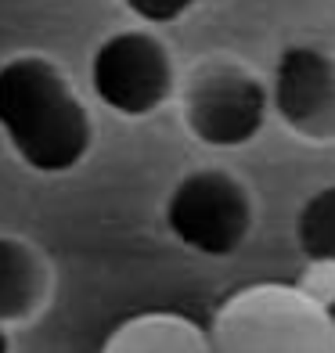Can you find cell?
<instances>
[{
	"mask_svg": "<svg viewBox=\"0 0 335 353\" xmlns=\"http://www.w3.org/2000/svg\"><path fill=\"white\" fill-rule=\"evenodd\" d=\"M54 288V270L43 249L22 234H0V325L19 328L43 314Z\"/></svg>",
	"mask_w": 335,
	"mask_h": 353,
	"instance_id": "52a82bcc",
	"label": "cell"
},
{
	"mask_svg": "<svg viewBox=\"0 0 335 353\" xmlns=\"http://www.w3.org/2000/svg\"><path fill=\"white\" fill-rule=\"evenodd\" d=\"M166 231L205 260H227L249 242L256 205L249 188L220 166L184 173L163 202Z\"/></svg>",
	"mask_w": 335,
	"mask_h": 353,
	"instance_id": "3957f363",
	"label": "cell"
},
{
	"mask_svg": "<svg viewBox=\"0 0 335 353\" xmlns=\"http://www.w3.org/2000/svg\"><path fill=\"white\" fill-rule=\"evenodd\" d=\"M270 116L267 83L231 61L199 69L184 87V126L205 148H245Z\"/></svg>",
	"mask_w": 335,
	"mask_h": 353,
	"instance_id": "5b68a950",
	"label": "cell"
},
{
	"mask_svg": "<svg viewBox=\"0 0 335 353\" xmlns=\"http://www.w3.org/2000/svg\"><path fill=\"white\" fill-rule=\"evenodd\" d=\"M87 79L94 98L123 119H145L159 112L177 83L166 43L148 29L108 33L94 47Z\"/></svg>",
	"mask_w": 335,
	"mask_h": 353,
	"instance_id": "277c9868",
	"label": "cell"
},
{
	"mask_svg": "<svg viewBox=\"0 0 335 353\" xmlns=\"http://www.w3.org/2000/svg\"><path fill=\"white\" fill-rule=\"evenodd\" d=\"M195 4L199 0H123V8L145 26H170V22L184 19Z\"/></svg>",
	"mask_w": 335,
	"mask_h": 353,
	"instance_id": "30bf717a",
	"label": "cell"
},
{
	"mask_svg": "<svg viewBox=\"0 0 335 353\" xmlns=\"http://www.w3.org/2000/svg\"><path fill=\"white\" fill-rule=\"evenodd\" d=\"M296 245L303 260L335 270V184L317 188L296 213Z\"/></svg>",
	"mask_w": 335,
	"mask_h": 353,
	"instance_id": "9c48e42d",
	"label": "cell"
},
{
	"mask_svg": "<svg viewBox=\"0 0 335 353\" xmlns=\"http://www.w3.org/2000/svg\"><path fill=\"white\" fill-rule=\"evenodd\" d=\"M0 137L26 170L61 176L87 163L98 130L58 61L26 51L0 61Z\"/></svg>",
	"mask_w": 335,
	"mask_h": 353,
	"instance_id": "6da1fadb",
	"label": "cell"
},
{
	"mask_svg": "<svg viewBox=\"0 0 335 353\" xmlns=\"http://www.w3.org/2000/svg\"><path fill=\"white\" fill-rule=\"evenodd\" d=\"M101 353H213L210 332L173 310H148L126 317L105 339Z\"/></svg>",
	"mask_w": 335,
	"mask_h": 353,
	"instance_id": "ba28073f",
	"label": "cell"
},
{
	"mask_svg": "<svg viewBox=\"0 0 335 353\" xmlns=\"http://www.w3.org/2000/svg\"><path fill=\"white\" fill-rule=\"evenodd\" d=\"M11 328H4L0 325V353H11V335H8Z\"/></svg>",
	"mask_w": 335,
	"mask_h": 353,
	"instance_id": "8fae6325",
	"label": "cell"
},
{
	"mask_svg": "<svg viewBox=\"0 0 335 353\" xmlns=\"http://www.w3.org/2000/svg\"><path fill=\"white\" fill-rule=\"evenodd\" d=\"M270 112L303 141L335 137V58L321 47L289 43L267 83Z\"/></svg>",
	"mask_w": 335,
	"mask_h": 353,
	"instance_id": "8992f818",
	"label": "cell"
},
{
	"mask_svg": "<svg viewBox=\"0 0 335 353\" xmlns=\"http://www.w3.org/2000/svg\"><path fill=\"white\" fill-rule=\"evenodd\" d=\"M213 353H335V314L303 285L263 281L220 303Z\"/></svg>",
	"mask_w": 335,
	"mask_h": 353,
	"instance_id": "7a4b0ae2",
	"label": "cell"
}]
</instances>
